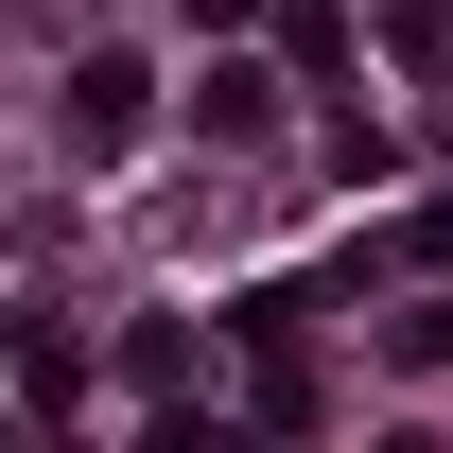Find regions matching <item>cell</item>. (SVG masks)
<instances>
[{
	"instance_id": "obj_1",
	"label": "cell",
	"mask_w": 453,
	"mask_h": 453,
	"mask_svg": "<svg viewBox=\"0 0 453 453\" xmlns=\"http://www.w3.org/2000/svg\"><path fill=\"white\" fill-rule=\"evenodd\" d=\"M140 105H157V88H140L122 53H88V70H70V140H88V157H122V140H140Z\"/></svg>"
},
{
	"instance_id": "obj_2",
	"label": "cell",
	"mask_w": 453,
	"mask_h": 453,
	"mask_svg": "<svg viewBox=\"0 0 453 453\" xmlns=\"http://www.w3.org/2000/svg\"><path fill=\"white\" fill-rule=\"evenodd\" d=\"M401 53H436V70H453V0H401Z\"/></svg>"
},
{
	"instance_id": "obj_3",
	"label": "cell",
	"mask_w": 453,
	"mask_h": 453,
	"mask_svg": "<svg viewBox=\"0 0 453 453\" xmlns=\"http://www.w3.org/2000/svg\"><path fill=\"white\" fill-rule=\"evenodd\" d=\"M401 349H418V366H453V296H436V314H401Z\"/></svg>"
}]
</instances>
